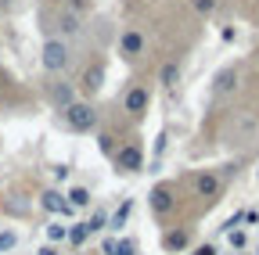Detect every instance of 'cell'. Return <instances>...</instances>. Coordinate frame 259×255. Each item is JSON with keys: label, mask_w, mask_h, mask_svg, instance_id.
<instances>
[{"label": "cell", "mask_w": 259, "mask_h": 255, "mask_svg": "<svg viewBox=\"0 0 259 255\" xmlns=\"http://www.w3.org/2000/svg\"><path fill=\"white\" fill-rule=\"evenodd\" d=\"M40 61H44V69L47 72H65V69H69V61H72V54H69V43H65V40H47L44 43V50H40Z\"/></svg>", "instance_id": "obj_1"}, {"label": "cell", "mask_w": 259, "mask_h": 255, "mask_svg": "<svg viewBox=\"0 0 259 255\" xmlns=\"http://www.w3.org/2000/svg\"><path fill=\"white\" fill-rule=\"evenodd\" d=\"M65 122H69V130L87 133V130H94V126H97V112H94L90 105H83V101H72L69 108H65Z\"/></svg>", "instance_id": "obj_2"}, {"label": "cell", "mask_w": 259, "mask_h": 255, "mask_svg": "<svg viewBox=\"0 0 259 255\" xmlns=\"http://www.w3.org/2000/svg\"><path fill=\"white\" fill-rule=\"evenodd\" d=\"M231 137H234L238 144L255 140V137H259V119H255L252 112H234V119H231Z\"/></svg>", "instance_id": "obj_3"}, {"label": "cell", "mask_w": 259, "mask_h": 255, "mask_svg": "<svg viewBox=\"0 0 259 255\" xmlns=\"http://www.w3.org/2000/svg\"><path fill=\"white\" fill-rule=\"evenodd\" d=\"M115 169H122V173H141V169H144V151H141L137 144H122V147L115 151Z\"/></svg>", "instance_id": "obj_4"}, {"label": "cell", "mask_w": 259, "mask_h": 255, "mask_svg": "<svg viewBox=\"0 0 259 255\" xmlns=\"http://www.w3.org/2000/svg\"><path fill=\"white\" fill-rule=\"evenodd\" d=\"M220 190H223V180H220L216 173H202V176H194V194H198V198L212 201V198H220Z\"/></svg>", "instance_id": "obj_5"}, {"label": "cell", "mask_w": 259, "mask_h": 255, "mask_svg": "<svg viewBox=\"0 0 259 255\" xmlns=\"http://www.w3.org/2000/svg\"><path fill=\"white\" fill-rule=\"evenodd\" d=\"M148 105H151V93H148V86H130L126 101H122V108H126L130 115H144V112H148Z\"/></svg>", "instance_id": "obj_6"}, {"label": "cell", "mask_w": 259, "mask_h": 255, "mask_svg": "<svg viewBox=\"0 0 259 255\" xmlns=\"http://www.w3.org/2000/svg\"><path fill=\"white\" fill-rule=\"evenodd\" d=\"M173 205H177L173 187H169V183H158V187L151 190V209H155L158 216H169V212H173Z\"/></svg>", "instance_id": "obj_7"}, {"label": "cell", "mask_w": 259, "mask_h": 255, "mask_svg": "<svg viewBox=\"0 0 259 255\" xmlns=\"http://www.w3.org/2000/svg\"><path fill=\"white\" fill-rule=\"evenodd\" d=\"M40 205H44L47 212H54V216H72V212H76L69 201H65V194H61V190H44Z\"/></svg>", "instance_id": "obj_8"}, {"label": "cell", "mask_w": 259, "mask_h": 255, "mask_svg": "<svg viewBox=\"0 0 259 255\" xmlns=\"http://www.w3.org/2000/svg\"><path fill=\"white\" fill-rule=\"evenodd\" d=\"M119 50H122L126 58H137V54L144 50V36L130 29V33H122V40H119Z\"/></svg>", "instance_id": "obj_9"}, {"label": "cell", "mask_w": 259, "mask_h": 255, "mask_svg": "<svg viewBox=\"0 0 259 255\" xmlns=\"http://www.w3.org/2000/svg\"><path fill=\"white\" fill-rule=\"evenodd\" d=\"M238 86V72L234 69H223V72H216V79H212V90L220 93V97H223V93H231Z\"/></svg>", "instance_id": "obj_10"}, {"label": "cell", "mask_w": 259, "mask_h": 255, "mask_svg": "<svg viewBox=\"0 0 259 255\" xmlns=\"http://www.w3.org/2000/svg\"><path fill=\"white\" fill-rule=\"evenodd\" d=\"M130 212H134V198H126V201L119 205V212H112V216H108V227H112V230L126 227V219H130Z\"/></svg>", "instance_id": "obj_11"}, {"label": "cell", "mask_w": 259, "mask_h": 255, "mask_svg": "<svg viewBox=\"0 0 259 255\" xmlns=\"http://www.w3.org/2000/svg\"><path fill=\"white\" fill-rule=\"evenodd\" d=\"M101 79H105V69H101V65H94V69H87V72H83V79H79V83H83V90H90V93H94V90H101Z\"/></svg>", "instance_id": "obj_12"}, {"label": "cell", "mask_w": 259, "mask_h": 255, "mask_svg": "<svg viewBox=\"0 0 259 255\" xmlns=\"http://www.w3.org/2000/svg\"><path fill=\"white\" fill-rule=\"evenodd\" d=\"M158 83H162V86H177V83H180V69H177V61H166V65H162Z\"/></svg>", "instance_id": "obj_13"}, {"label": "cell", "mask_w": 259, "mask_h": 255, "mask_svg": "<svg viewBox=\"0 0 259 255\" xmlns=\"http://www.w3.org/2000/svg\"><path fill=\"white\" fill-rule=\"evenodd\" d=\"M65 201H69L72 209H87V205H90V190H87V187H72L69 194H65Z\"/></svg>", "instance_id": "obj_14"}, {"label": "cell", "mask_w": 259, "mask_h": 255, "mask_svg": "<svg viewBox=\"0 0 259 255\" xmlns=\"http://www.w3.org/2000/svg\"><path fill=\"white\" fill-rule=\"evenodd\" d=\"M187 241H191L187 230H173V234H166V248H169V251H184Z\"/></svg>", "instance_id": "obj_15"}, {"label": "cell", "mask_w": 259, "mask_h": 255, "mask_svg": "<svg viewBox=\"0 0 259 255\" xmlns=\"http://www.w3.org/2000/svg\"><path fill=\"white\" fill-rule=\"evenodd\" d=\"M69 237V227H61V223H47V244H61Z\"/></svg>", "instance_id": "obj_16"}, {"label": "cell", "mask_w": 259, "mask_h": 255, "mask_svg": "<svg viewBox=\"0 0 259 255\" xmlns=\"http://www.w3.org/2000/svg\"><path fill=\"white\" fill-rule=\"evenodd\" d=\"M227 241H231L234 251H245V248H248V234H245L241 227H238V230H227Z\"/></svg>", "instance_id": "obj_17"}, {"label": "cell", "mask_w": 259, "mask_h": 255, "mask_svg": "<svg viewBox=\"0 0 259 255\" xmlns=\"http://www.w3.org/2000/svg\"><path fill=\"white\" fill-rule=\"evenodd\" d=\"M112 255H137V241H130V237H119Z\"/></svg>", "instance_id": "obj_18"}, {"label": "cell", "mask_w": 259, "mask_h": 255, "mask_svg": "<svg viewBox=\"0 0 259 255\" xmlns=\"http://www.w3.org/2000/svg\"><path fill=\"white\" fill-rule=\"evenodd\" d=\"M90 237V230H87V223H76V227L69 230V237H65V241H72V244H83Z\"/></svg>", "instance_id": "obj_19"}, {"label": "cell", "mask_w": 259, "mask_h": 255, "mask_svg": "<svg viewBox=\"0 0 259 255\" xmlns=\"http://www.w3.org/2000/svg\"><path fill=\"white\" fill-rule=\"evenodd\" d=\"M18 244V234L15 230H0V251H11Z\"/></svg>", "instance_id": "obj_20"}, {"label": "cell", "mask_w": 259, "mask_h": 255, "mask_svg": "<svg viewBox=\"0 0 259 255\" xmlns=\"http://www.w3.org/2000/svg\"><path fill=\"white\" fill-rule=\"evenodd\" d=\"M105 223H108V216H105V212H94V216L87 219V230H90V234H97V230L105 227Z\"/></svg>", "instance_id": "obj_21"}, {"label": "cell", "mask_w": 259, "mask_h": 255, "mask_svg": "<svg viewBox=\"0 0 259 255\" xmlns=\"http://www.w3.org/2000/svg\"><path fill=\"white\" fill-rule=\"evenodd\" d=\"M54 101H58L61 108H69V105H72V90H69V86H58V90H54Z\"/></svg>", "instance_id": "obj_22"}, {"label": "cell", "mask_w": 259, "mask_h": 255, "mask_svg": "<svg viewBox=\"0 0 259 255\" xmlns=\"http://www.w3.org/2000/svg\"><path fill=\"white\" fill-rule=\"evenodd\" d=\"M61 29L65 33H79V18L76 15H61Z\"/></svg>", "instance_id": "obj_23"}, {"label": "cell", "mask_w": 259, "mask_h": 255, "mask_svg": "<svg viewBox=\"0 0 259 255\" xmlns=\"http://www.w3.org/2000/svg\"><path fill=\"white\" fill-rule=\"evenodd\" d=\"M194 8H198L202 15H209V11H216V0H194Z\"/></svg>", "instance_id": "obj_24"}, {"label": "cell", "mask_w": 259, "mask_h": 255, "mask_svg": "<svg viewBox=\"0 0 259 255\" xmlns=\"http://www.w3.org/2000/svg\"><path fill=\"white\" fill-rule=\"evenodd\" d=\"M166 140H169V137H166V133H158V140H155V158H158V155H162V151H166Z\"/></svg>", "instance_id": "obj_25"}, {"label": "cell", "mask_w": 259, "mask_h": 255, "mask_svg": "<svg viewBox=\"0 0 259 255\" xmlns=\"http://www.w3.org/2000/svg\"><path fill=\"white\" fill-rule=\"evenodd\" d=\"M54 180H58V183L69 180V166H58V169H54Z\"/></svg>", "instance_id": "obj_26"}, {"label": "cell", "mask_w": 259, "mask_h": 255, "mask_svg": "<svg viewBox=\"0 0 259 255\" xmlns=\"http://www.w3.org/2000/svg\"><path fill=\"white\" fill-rule=\"evenodd\" d=\"M191 255H216V244H202V248H194Z\"/></svg>", "instance_id": "obj_27"}, {"label": "cell", "mask_w": 259, "mask_h": 255, "mask_svg": "<svg viewBox=\"0 0 259 255\" xmlns=\"http://www.w3.org/2000/svg\"><path fill=\"white\" fill-rule=\"evenodd\" d=\"M36 255H61V251H58V244H44Z\"/></svg>", "instance_id": "obj_28"}, {"label": "cell", "mask_w": 259, "mask_h": 255, "mask_svg": "<svg viewBox=\"0 0 259 255\" xmlns=\"http://www.w3.org/2000/svg\"><path fill=\"white\" fill-rule=\"evenodd\" d=\"M255 255H259V248H255Z\"/></svg>", "instance_id": "obj_29"}, {"label": "cell", "mask_w": 259, "mask_h": 255, "mask_svg": "<svg viewBox=\"0 0 259 255\" xmlns=\"http://www.w3.org/2000/svg\"><path fill=\"white\" fill-rule=\"evenodd\" d=\"M255 180H259V173H255Z\"/></svg>", "instance_id": "obj_30"}]
</instances>
